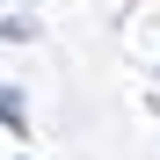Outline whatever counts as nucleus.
Segmentation results:
<instances>
[{
  "instance_id": "obj_1",
  "label": "nucleus",
  "mask_w": 160,
  "mask_h": 160,
  "mask_svg": "<svg viewBox=\"0 0 160 160\" xmlns=\"http://www.w3.org/2000/svg\"><path fill=\"white\" fill-rule=\"evenodd\" d=\"M0 131H29V109H22V88H0Z\"/></svg>"
},
{
  "instance_id": "obj_2",
  "label": "nucleus",
  "mask_w": 160,
  "mask_h": 160,
  "mask_svg": "<svg viewBox=\"0 0 160 160\" xmlns=\"http://www.w3.org/2000/svg\"><path fill=\"white\" fill-rule=\"evenodd\" d=\"M15 160H29V153H15Z\"/></svg>"
}]
</instances>
